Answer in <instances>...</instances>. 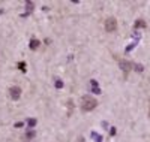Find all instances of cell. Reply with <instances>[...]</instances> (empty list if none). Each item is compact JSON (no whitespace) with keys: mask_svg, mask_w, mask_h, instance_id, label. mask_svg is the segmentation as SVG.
Here are the masks:
<instances>
[{"mask_svg":"<svg viewBox=\"0 0 150 142\" xmlns=\"http://www.w3.org/2000/svg\"><path fill=\"white\" fill-rule=\"evenodd\" d=\"M110 135H116V127H111V129H110Z\"/></svg>","mask_w":150,"mask_h":142,"instance_id":"2e32d148","label":"cell"},{"mask_svg":"<svg viewBox=\"0 0 150 142\" xmlns=\"http://www.w3.org/2000/svg\"><path fill=\"white\" fill-rule=\"evenodd\" d=\"M36 123H38L36 118H29V120H27V126H29V129H33V127L36 126Z\"/></svg>","mask_w":150,"mask_h":142,"instance_id":"8fae6325","label":"cell"},{"mask_svg":"<svg viewBox=\"0 0 150 142\" xmlns=\"http://www.w3.org/2000/svg\"><path fill=\"white\" fill-rule=\"evenodd\" d=\"M18 69L21 70V72H26V63H23V61L18 63Z\"/></svg>","mask_w":150,"mask_h":142,"instance_id":"5bb4252c","label":"cell"},{"mask_svg":"<svg viewBox=\"0 0 150 142\" xmlns=\"http://www.w3.org/2000/svg\"><path fill=\"white\" fill-rule=\"evenodd\" d=\"M35 136H36V132L33 130V129H29V130L26 132V135H24V138L27 139V141H29V139H33Z\"/></svg>","mask_w":150,"mask_h":142,"instance_id":"ba28073f","label":"cell"},{"mask_svg":"<svg viewBox=\"0 0 150 142\" xmlns=\"http://www.w3.org/2000/svg\"><path fill=\"white\" fill-rule=\"evenodd\" d=\"M134 47H135V43H131V45H129V47L126 48V53H129V51H132V49H134Z\"/></svg>","mask_w":150,"mask_h":142,"instance_id":"9a60e30c","label":"cell"},{"mask_svg":"<svg viewBox=\"0 0 150 142\" xmlns=\"http://www.w3.org/2000/svg\"><path fill=\"white\" fill-rule=\"evenodd\" d=\"M90 138H92L95 142H102V136H101V135H98L96 132H92V133H90Z\"/></svg>","mask_w":150,"mask_h":142,"instance_id":"30bf717a","label":"cell"},{"mask_svg":"<svg viewBox=\"0 0 150 142\" xmlns=\"http://www.w3.org/2000/svg\"><path fill=\"white\" fill-rule=\"evenodd\" d=\"M149 118H150V105H149Z\"/></svg>","mask_w":150,"mask_h":142,"instance_id":"ac0fdd59","label":"cell"},{"mask_svg":"<svg viewBox=\"0 0 150 142\" xmlns=\"http://www.w3.org/2000/svg\"><path fill=\"white\" fill-rule=\"evenodd\" d=\"M96 106H98V100L95 97H92V96H89V94L83 96V99H81V109L83 111H86V112L93 111Z\"/></svg>","mask_w":150,"mask_h":142,"instance_id":"6da1fadb","label":"cell"},{"mask_svg":"<svg viewBox=\"0 0 150 142\" xmlns=\"http://www.w3.org/2000/svg\"><path fill=\"white\" fill-rule=\"evenodd\" d=\"M119 64H120V69H122V72H123V76H125V78H128L129 69H131V63H128L126 60H120Z\"/></svg>","mask_w":150,"mask_h":142,"instance_id":"277c9868","label":"cell"},{"mask_svg":"<svg viewBox=\"0 0 150 142\" xmlns=\"http://www.w3.org/2000/svg\"><path fill=\"white\" fill-rule=\"evenodd\" d=\"M9 96H11L12 100H18L20 97H21V88L17 87V85L11 87V88H9Z\"/></svg>","mask_w":150,"mask_h":142,"instance_id":"3957f363","label":"cell"},{"mask_svg":"<svg viewBox=\"0 0 150 142\" xmlns=\"http://www.w3.org/2000/svg\"><path fill=\"white\" fill-rule=\"evenodd\" d=\"M134 69L137 70V72H143V70H144V66H143V64L135 63V64H134Z\"/></svg>","mask_w":150,"mask_h":142,"instance_id":"4fadbf2b","label":"cell"},{"mask_svg":"<svg viewBox=\"0 0 150 142\" xmlns=\"http://www.w3.org/2000/svg\"><path fill=\"white\" fill-rule=\"evenodd\" d=\"M54 85H56V88H63V81H62L60 78H56Z\"/></svg>","mask_w":150,"mask_h":142,"instance_id":"7c38bea8","label":"cell"},{"mask_svg":"<svg viewBox=\"0 0 150 142\" xmlns=\"http://www.w3.org/2000/svg\"><path fill=\"white\" fill-rule=\"evenodd\" d=\"M29 47H30V49H38L39 47H41V41H38V39H30Z\"/></svg>","mask_w":150,"mask_h":142,"instance_id":"8992f818","label":"cell"},{"mask_svg":"<svg viewBox=\"0 0 150 142\" xmlns=\"http://www.w3.org/2000/svg\"><path fill=\"white\" fill-rule=\"evenodd\" d=\"M33 8H35V3L33 2H26V12H27V14H32V12H33Z\"/></svg>","mask_w":150,"mask_h":142,"instance_id":"9c48e42d","label":"cell"},{"mask_svg":"<svg viewBox=\"0 0 150 142\" xmlns=\"http://www.w3.org/2000/svg\"><path fill=\"white\" fill-rule=\"evenodd\" d=\"M144 27H147V24H146L144 20H137L135 24H134V29H144Z\"/></svg>","mask_w":150,"mask_h":142,"instance_id":"52a82bcc","label":"cell"},{"mask_svg":"<svg viewBox=\"0 0 150 142\" xmlns=\"http://www.w3.org/2000/svg\"><path fill=\"white\" fill-rule=\"evenodd\" d=\"M104 27H105V30L108 31V33H111V31H114L117 29V20L114 17H110L105 20V23H104Z\"/></svg>","mask_w":150,"mask_h":142,"instance_id":"7a4b0ae2","label":"cell"},{"mask_svg":"<svg viewBox=\"0 0 150 142\" xmlns=\"http://www.w3.org/2000/svg\"><path fill=\"white\" fill-rule=\"evenodd\" d=\"M90 93H93V94H101V88L98 87V81H96V79H92V81H90Z\"/></svg>","mask_w":150,"mask_h":142,"instance_id":"5b68a950","label":"cell"},{"mask_svg":"<svg viewBox=\"0 0 150 142\" xmlns=\"http://www.w3.org/2000/svg\"><path fill=\"white\" fill-rule=\"evenodd\" d=\"M14 126H15V127H23V123H21V121H18V123H15Z\"/></svg>","mask_w":150,"mask_h":142,"instance_id":"e0dca14e","label":"cell"}]
</instances>
